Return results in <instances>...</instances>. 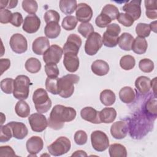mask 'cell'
<instances>
[{
  "mask_svg": "<svg viewBox=\"0 0 157 157\" xmlns=\"http://www.w3.org/2000/svg\"><path fill=\"white\" fill-rule=\"evenodd\" d=\"M91 142L93 148L98 152H102L108 148L109 139L107 134L102 131L96 130L91 134Z\"/></svg>",
  "mask_w": 157,
  "mask_h": 157,
  "instance_id": "8",
  "label": "cell"
},
{
  "mask_svg": "<svg viewBox=\"0 0 157 157\" xmlns=\"http://www.w3.org/2000/svg\"><path fill=\"white\" fill-rule=\"evenodd\" d=\"M134 39V37L130 33H123L118 38V46L123 50L130 51Z\"/></svg>",
  "mask_w": 157,
  "mask_h": 157,
  "instance_id": "29",
  "label": "cell"
},
{
  "mask_svg": "<svg viewBox=\"0 0 157 157\" xmlns=\"http://www.w3.org/2000/svg\"><path fill=\"white\" fill-rule=\"evenodd\" d=\"M136 64V60L134 56L128 55L122 56L120 60V67L126 71H129L134 68Z\"/></svg>",
  "mask_w": 157,
  "mask_h": 157,
  "instance_id": "37",
  "label": "cell"
},
{
  "mask_svg": "<svg viewBox=\"0 0 157 157\" xmlns=\"http://www.w3.org/2000/svg\"><path fill=\"white\" fill-rule=\"evenodd\" d=\"M82 39L80 37L75 34H71L67 38L63 50L64 54L66 53H72L77 55L82 45Z\"/></svg>",
  "mask_w": 157,
  "mask_h": 157,
  "instance_id": "13",
  "label": "cell"
},
{
  "mask_svg": "<svg viewBox=\"0 0 157 157\" xmlns=\"http://www.w3.org/2000/svg\"><path fill=\"white\" fill-rule=\"evenodd\" d=\"M76 117V111L71 107L58 104L53 107L48 119V126L54 129L63 128L65 122H69Z\"/></svg>",
  "mask_w": 157,
  "mask_h": 157,
  "instance_id": "1",
  "label": "cell"
},
{
  "mask_svg": "<svg viewBox=\"0 0 157 157\" xmlns=\"http://www.w3.org/2000/svg\"><path fill=\"white\" fill-rule=\"evenodd\" d=\"M101 13L107 15L112 20H115L119 14V10L115 6L109 4H106L102 8Z\"/></svg>",
  "mask_w": 157,
  "mask_h": 157,
  "instance_id": "39",
  "label": "cell"
},
{
  "mask_svg": "<svg viewBox=\"0 0 157 157\" xmlns=\"http://www.w3.org/2000/svg\"><path fill=\"white\" fill-rule=\"evenodd\" d=\"M0 86L1 90L4 93L7 94L13 93L14 88V80L12 78H6L1 81Z\"/></svg>",
  "mask_w": 157,
  "mask_h": 157,
  "instance_id": "42",
  "label": "cell"
},
{
  "mask_svg": "<svg viewBox=\"0 0 157 157\" xmlns=\"http://www.w3.org/2000/svg\"><path fill=\"white\" fill-rule=\"evenodd\" d=\"M112 20L107 15L101 13L96 18L95 23L96 25L101 28L107 27Z\"/></svg>",
  "mask_w": 157,
  "mask_h": 157,
  "instance_id": "50",
  "label": "cell"
},
{
  "mask_svg": "<svg viewBox=\"0 0 157 157\" xmlns=\"http://www.w3.org/2000/svg\"><path fill=\"white\" fill-rule=\"evenodd\" d=\"M145 7L146 9V16L150 19L157 18V1L156 0H145Z\"/></svg>",
  "mask_w": 157,
  "mask_h": 157,
  "instance_id": "35",
  "label": "cell"
},
{
  "mask_svg": "<svg viewBox=\"0 0 157 157\" xmlns=\"http://www.w3.org/2000/svg\"><path fill=\"white\" fill-rule=\"evenodd\" d=\"M80 77L75 74H67L58 78V94L63 98H69L74 91V84L78 82Z\"/></svg>",
  "mask_w": 157,
  "mask_h": 157,
  "instance_id": "3",
  "label": "cell"
},
{
  "mask_svg": "<svg viewBox=\"0 0 157 157\" xmlns=\"http://www.w3.org/2000/svg\"><path fill=\"white\" fill-rule=\"evenodd\" d=\"M120 100L125 104H130L134 101L136 98V93L130 86H124L119 91Z\"/></svg>",
  "mask_w": 157,
  "mask_h": 157,
  "instance_id": "27",
  "label": "cell"
},
{
  "mask_svg": "<svg viewBox=\"0 0 157 157\" xmlns=\"http://www.w3.org/2000/svg\"><path fill=\"white\" fill-rule=\"evenodd\" d=\"M151 29L148 24L139 23L136 26V33L138 37H147L150 34Z\"/></svg>",
  "mask_w": 157,
  "mask_h": 157,
  "instance_id": "43",
  "label": "cell"
},
{
  "mask_svg": "<svg viewBox=\"0 0 157 157\" xmlns=\"http://www.w3.org/2000/svg\"><path fill=\"white\" fill-rule=\"evenodd\" d=\"M0 156H17V155L11 147L6 145L0 147Z\"/></svg>",
  "mask_w": 157,
  "mask_h": 157,
  "instance_id": "53",
  "label": "cell"
},
{
  "mask_svg": "<svg viewBox=\"0 0 157 157\" xmlns=\"http://www.w3.org/2000/svg\"><path fill=\"white\" fill-rule=\"evenodd\" d=\"M128 124L123 121H117L113 123L110 128V134L115 139H124L128 134Z\"/></svg>",
  "mask_w": 157,
  "mask_h": 157,
  "instance_id": "18",
  "label": "cell"
},
{
  "mask_svg": "<svg viewBox=\"0 0 157 157\" xmlns=\"http://www.w3.org/2000/svg\"><path fill=\"white\" fill-rule=\"evenodd\" d=\"M33 101L37 112L44 113L47 112L52 107V102L47 92L44 88L36 90L33 95Z\"/></svg>",
  "mask_w": 157,
  "mask_h": 157,
  "instance_id": "4",
  "label": "cell"
},
{
  "mask_svg": "<svg viewBox=\"0 0 157 157\" xmlns=\"http://www.w3.org/2000/svg\"><path fill=\"white\" fill-rule=\"evenodd\" d=\"M71 147L70 140L66 137L61 136L48 145L47 149L51 155L58 156L67 153L70 150Z\"/></svg>",
  "mask_w": 157,
  "mask_h": 157,
  "instance_id": "7",
  "label": "cell"
},
{
  "mask_svg": "<svg viewBox=\"0 0 157 157\" xmlns=\"http://www.w3.org/2000/svg\"><path fill=\"white\" fill-rule=\"evenodd\" d=\"M78 23L76 17L73 15H67L65 17L61 23V26L66 31H71L75 29Z\"/></svg>",
  "mask_w": 157,
  "mask_h": 157,
  "instance_id": "38",
  "label": "cell"
},
{
  "mask_svg": "<svg viewBox=\"0 0 157 157\" xmlns=\"http://www.w3.org/2000/svg\"><path fill=\"white\" fill-rule=\"evenodd\" d=\"M15 111L18 117L26 118L29 115L30 107L26 102L23 100H20L15 106Z\"/></svg>",
  "mask_w": 157,
  "mask_h": 157,
  "instance_id": "34",
  "label": "cell"
},
{
  "mask_svg": "<svg viewBox=\"0 0 157 157\" xmlns=\"http://www.w3.org/2000/svg\"><path fill=\"white\" fill-rule=\"evenodd\" d=\"M117 117V111L113 107H105L99 112V118L101 123H111Z\"/></svg>",
  "mask_w": 157,
  "mask_h": 157,
  "instance_id": "25",
  "label": "cell"
},
{
  "mask_svg": "<svg viewBox=\"0 0 157 157\" xmlns=\"http://www.w3.org/2000/svg\"><path fill=\"white\" fill-rule=\"evenodd\" d=\"M154 121L144 112L134 114L128 126L130 136L136 139L143 138L153 128Z\"/></svg>",
  "mask_w": 157,
  "mask_h": 157,
  "instance_id": "2",
  "label": "cell"
},
{
  "mask_svg": "<svg viewBox=\"0 0 157 157\" xmlns=\"http://www.w3.org/2000/svg\"><path fill=\"white\" fill-rule=\"evenodd\" d=\"M25 66L28 72L32 74H35L40 70L41 63L38 59L32 57L26 60Z\"/></svg>",
  "mask_w": 157,
  "mask_h": 157,
  "instance_id": "36",
  "label": "cell"
},
{
  "mask_svg": "<svg viewBox=\"0 0 157 157\" xmlns=\"http://www.w3.org/2000/svg\"><path fill=\"white\" fill-rule=\"evenodd\" d=\"M12 132L10 128L7 125H1L0 128V142H6L9 141L12 137Z\"/></svg>",
  "mask_w": 157,
  "mask_h": 157,
  "instance_id": "46",
  "label": "cell"
},
{
  "mask_svg": "<svg viewBox=\"0 0 157 157\" xmlns=\"http://www.w3.org/2000/svg\"><path fill=\"white\" fill-rule=\"evenodd\" d=\"M10 66V61L8 58H1L0 59V69L1 75L6 71Z\"/></svg>",
  "mask_w": 157,
  "mask_h": 157,
  "instance_id": "56",
  "label": "cell"
},
{
  "mask_svg": "<svg viewBox=\"0 0 157 157\" xmlns=\"http://www.w3.org/2000/svg\"><path fill=\"white\" fill-rule=\"evenodd\" d=\"M18 1L17 0H1L0 1V9H4L6 8L12 9L17 6Z\"/></svg>",
  "mask_w": 157,
  "mask_h": 157,
  "instance_id": "55",
  "label": "cell"
},
{
  "mask_svg": "<svg viewBox=\"0 0 157 157\" xmlns=\"http://www.w3.org/2000/svg\"><path fill=\"white\" fill-rule=\"evenodd\" d=\"M77 31L83 37L87 38L94 32V28L89 22L81 23L78 27Z\"/></svg>",
  "mask_w": 157,
  "mask_h": 157,
  "instance_id": "44",
  "label": "cell"
},
{
  "mask_svg": "<svg viewBox=\"0 0 157 157\" xmlns=\"http://www.w3.org/2000/svg\"><path fill=\"white\" fill-rule=\"evenodd\" d=\"M148 44L145 38L136 37L132 42L131 50L137 55H142L147 51Z\"/></svg>",
  "mask_w": 157,
  "mask_h": 157,
  "instance_id": "26",
  "label": "cell"
},
{
  "mask_svg": "<svg viewBox=\"0 0 157 157\" xmlns=\"http://www.w3.org/2000/svg\"><path fill=\"white\" fill-rule=\"evenodd\" d=\"M117 20L120 23L126 27L131 26L134 22L133 18L126 13H119Z\"/></svg>",
  "mask_w": 157,
  "mask_h": 157,
  "instance_id": "47",
  "label": "cell"
},
{
  "mask_svg": "<svg viewBox=\"0 0 157 157\" xmlns=\"http://www.w3.org/2000/svg\"><path fill=\"white\" fill-rule=\"evenodd\" d=\"M44 18L45 23L47 24L50 22L58 23L59 21L60 16L58 12L54 10H49L45 13Z\"/></svg>",
  "mask_w": 157,
  "mask_h": 157,
  "instance_id": "48",
  "label": "cell"
},
{
  "mask_svg": "<svg viewBox=\"0 0 157 157\" xmlns=\"http://www.w3.org/2000/svg\"><path fill=\"white\" fill-rule=\"evenodd\" d=\"M109 153L110 157H126L127 150L126 147L120 144H113L110 145Z\"/></svg>",
  "mask_w": 157,
  "mask_h": 157,
  "instance_id": "32",
  "label": "cell"
},
{
  "mask_svg": "<svg viewBox=\"0 0 157 157\" xmlns=\"http://www.w3.org/2000/svg\"><path fill=\"white\" fill-rule=\"evenodd\" d=\"M74 137L75 144L78 145H85L88 140L87 134L83 130H78L76 131Z\"/></svg>",
  "mask_w": 157,
  "mask_h": 157,
  "instance_id": "51",
  "label": "cell"
},
{
  "mask_svg": "<svg viewBox=\"0 0 157 157\" xmlns=\"http://www.w3.org/2000/svg\"><path fill=\"white\" fill-rule=\"evenodd\" d=\"M100 101L102 104L105 106H110L113 105L116 99L115 94L110 90H104L100 93Z\"/></svg>",
  "mask_w": 157,
  "mask_h": 157,
  "instance_id": "33",
  "label": "cell"
},
{
  "mask_svg": "<svg viewBox=\"0 0 157 157\" xmlns=\"http://www.w3.org/2000/svg\"><path fill=\"white\" fill-rule=\"evenodd\" d=\"M23 21L22 15L18 12H14L12 13V17L10 21V23L15 26V27H19L21 26Z\"/></svg>",
  "mask_w": 157,
  "mask_h": 157,
  "instance_id": "54",
  "label": "cell"
},
{
  "mask_svg": "<svg viewBox=\"0 0 157 157\" xmlns=\"http://www.w3.org/2000/svg\"><path fill=\"white\" fill-rule=\"evenodd\" d=\"M45 72L48 77H58L59 71L56 64L50 63L45 65Z\"/></svg>",
  "mask_w": 157,
  "mask_h": 157,
  "instance_id": "49",
  "label": "cell"
},
{
  "mask_svg": "<svg viewBox=\"0 0 157 157\" xmlns=\"http://www.w3.org/2000/svg\"><path fill=\"white\" fill-rule=\"evenodd\" d=\"M50 41L47 37L40 36L36 38L33 42L32 50L33 52L38 55H42L50 47Z\"/></svg>",
  "mask_w": 157,
  "mask_h": 157,
  "instance_id": "21",
  "label": "cell"
},
{
  "mask_svg": "<svg viewBox=\"0 0 157 157\" xmlns=\"http://www.w3.org/2000/svg\"><path fill=\"white\" fill-rule=\"evenodd\" d=\"M21 6L23 10L29 15L35 14L38 9V4L34 0H24L22 1Z\"/></svg>",
  "mask_w": 157,
  "mask_h": 157,
  "instance_id": "41",
  "label": "cell"
},
{
  "mask_svg": "<svg viewBox=\"0 0 157 157\" xmlns=\"http://www.w3.org/2000/svg\"><path fill=\"white\" fill-rule=\"evenodd\" d=\"M77 7L76 0H60L59 9L66 15H71L76 10Z\"/></svg>",
  "mask_w": 157,
  "mask_h": 157,
  "instance_id": "30",
  "label": "cell"
},
{
  "mask_svg": "<svg viewBox=\"0 0 157 157\" xmlns=\"http://www.w3.org/2000/svg\"><path fill=\"white\" fill-rule=\"evenodd\" d=\"M76 18L82 23L89 22L93 17L91 7L86 3H79L75 10Z\"/></svg>",
  "mask_w": 157,
  "mask_h": 157,
  "instance_id": "15",
  "label": "cell"
},
{
  "mask_svg": "<svg viewBox=\"0 0 157 157\" xmlns=\"http://www.w3.org/2000/svg\"><path fill=\"white\" fill-rule=\"evenodd\" d=\"M91 69L95 75L103 76L108 74L109 71V66L106 61L102 59H97L92 63Z\"/></svg>",
  "mask_w": 157,
  "mask_h": 157,
  "instance_id": "23",
  "label": "cell"
},
{
  "mask_svg": "<svg viewBox=\"0 0 157 157\" xmlns=\"http://www.w3.org/2000/svg\"><path fill=\"white\" fill-rule=\"evenodd\" d=\"M40 26V20L36 15H27L23 21L22 28L24 31L29 34L36 33Z\"/></svg>",
  "mask_w": 157,
  "mask_h": 157,
  "instance_id": "14",
  "label": "cell"
},
{
  "mask_svg": "<svg viewBox=\"0 0 157 157\" xmlns=\"http://www.w3.org/2000/svg\"><path fill=\"white\" fill-rule=\"evenodd\" d=\"M63 64L66 69L69 72H76L78 70L80 64L79 58L77 56V55L72 53H64Z\"/></svg>",
  "mask_w": 157,
  "mask_h": 157,
  "instance_id": "20",
  "label": "cell"
},
{
  "mask_svg": "<svg viewBox=\"0 0 157 157\" xmlns=\"http://www.w3.org/2000/svg\"><path fill=\"white\" fill-rule=\"evenodd\" d=\"M44 142L41 137L39 136H32L26 142V147L27 151L29 153L28 156H37L43 148Z\"/></svg>",
  "mask_w": 157,
  "mask_h": 157,
  "instance_id": "16",
  "label": "cell"
},
{
  "mask_svg": "<svg viewBox=\"0 0 157 157\" xmlns=\"http://www.w3.org/2000/svg\"><path fill=\"white\" fill-rule=\"evenodd\" d=\"M147 116L152 118L153 120H155L157 116L156 112V99L155 98H150L145 103L144 106V109L143 111Z\"/></svg>",
  "mask_w": 157,
  "mask_h": 157,
  "instance_id": "31",
  "label": "cell"
},
{
  "mask_svg": "<svg viewBox=\"0 0 157 157\" xmlns=\"http://www.w3.org/2000/svg\"><path fill=\"white\" fill-rule=\"evenodd\" d=\"M9 45L12 51L17 54L25 53L28 49L27 40L20 33H15L11 36Z\"/></svg>",
  "mask_w": 157,
  "mask_h": 157,
  "instance_id": "11",
  "label": "cell"
},
{
  "mask_svg": "<svg viewBox=\"0 0 157 157\" xmlns=\"http://www.w3.org/2000/svg\"><path fill=\"white\" fill-rule=\"evenodd\" d=\"M31 81L29 77L25 75H19L14 80L13 96L19 100L26 99L29 96Z\"/></svg>",
  "mask_w": 157,
  "mask_h": 157,
  "instance_id": "5",
  "label": "cell"
},
{
  "mask_svg": "<svg viewBox=\"0 0 157 157\" xmlns=\"http://www.w3.org/2000/svg\"><path fill=\"white\" fill-rule=\"evenodd\" d=\"M103 45L101 36L96 32H93L88 37L85 44V53L93 56L96 55Z\"/></svg>",
  "mask_w": 157,
  "mask_h": 157,
  "instance_id": "9",
  "label": "cell"
},
{
  "mask_svg": "<svg viewBox=\"0 0 157 157\" xmlns=\"http://www.w3.org/2000/svg\"><path fill=\"white\" fill-rule=\"evenodd\" d=\"M63 54V50L58 45H52L43 55V60L46 64L58 63Z\"/></svg>",
  "mask_w": 157,
  "mask_h": 157,
  "instance_id": "12",
  "label": "cell"
},
{
  "mask_svg": "<svg viewBox=\"0 0 157 157\" xmlns=\"http://www.w3.org/2000/svg\"><path fill=\"white\" fill-rule=\"evenodd\" d=\"M81 117L90 123L100 124L101 121L99 118V112L91 107H85L80 111Z\"/></svg>",
  "mask_w": 157,
  "mask_h": 157,
  "instance_id": "22",
  "label": "cell"
},
{
  "mask_svg": "<svg viewBox=\"0 0 157 157\" xmlns=\"http://www.w3.org/2000/svg\"><path fill=\"white\" fill-rule=\"evenodd\" d=\"M58 77H47L45 80L46 90L52 94H58Z\"/></svg>",
  "mask_w": 157,
  "mask_h": 157,
  "instance_id": "40",
  "label": "cell"
},
{
  "mask_svg": "<svg viewBox=\"0 0 157 157\" xmlns=\"http://www.w3.org/2000/svg\"><path fill=\"white\" fill-rule=\"evenodd\" d=\"M28 121L31 129L36 132L44 131L48 126L46 117L39 112L31 114L28 118Z\"/></svg>",
  "mask_w": 157,
  "mask_h": 157,
  "instance_id": "10",
  "label": "cell"
},
{
  "mask_svg": "<svg viewBox=\"0 0 157 157\" xmlns=\"http://www.w3.org/2000/svg\"><path fill=\"white\" fill-rule=\"evenodd\" d=\"M135 86L140 93L147 94L151 88V80L146 76H140L135 81Z\"/></svg>",
  "mask_w": 157,
  "mask_h": 157,
  "instance_id": "24",
  "label": "cell"
},
{
  "mask_svg": "<svg viewBox=\"0 0 157 157\" xmlns=\"http://www.w3.org/2000/svg\"><path fill=\"white\" fill-rule=\"evenodd\" d=\"M139 67L140 71L145 73H150L154 69V63L148 58L141 59L139 63Z\"/></svg>",
  "mask_w": 157,
  "mask_h": 157,
  "instance_id": "45",
  "label": "cell"
},
{
  "mask_svg": "<svg viewBox=\"0 0 157 157\" xmlns=\"http://www.w3.org/2000/svg\"><path fill=\"white\" fill-rule=\"evenodd\" d=\"M12 17V13L7 9H0V22L3 24L10 23Z\"/></svg>",
  "mask_w": 157,
  "mask_h": 157,
  "instance_id": "52",
  "label": "cell"
},
{
  "mask_svg": "<svg viewBox=\"0 0 157 157\" xmlns=\"http://www.w3.org/2000/svg\"><path fill=\"white\" fill-rule=\"evenodd\" d=\"M150 29L152 30L154 33H156V21H154L149 25Z\"/></svg>",
  "mask_w": 157,
  "mask_h": 157,
  "instance_id": "58",
  "label": "cell"
},
{
  "mask_svg": "<svg viewBox=\"0 0 157 157\" xmlns=\"http://www.w3.org/2000/svg\"><path fill=\"white\" fill-rule=\"evenodd\" d=\"M141 2L140 0H132L126 3L123 6V10L131 16L133 20H138L141 15Z\"/></svg>",
  "mask_w": 157,
  "mask_h": 157,
  "instance_id": "17",
  "label": "cell"
},
{
  "mask_svg": "<svg viewBox=\"0 0 157 157\" xmlns=\"http://www.w3.org/2000/svg\"><path fill=\"white\" fill-rule=\"evenodd\" d=\"M61 27L58 23L50 22L46 25L44 28V34L47 38L55 39L59 36Z\"/></svg>",
  "mask_w": 157,
  "mask_h": 157,
  "instance_id": "28",
  "label": "cell"
},
{
  "mask_svg": "<svg viewBox=\"0 0 157 157\" xmlns=\"http://www.w3.org/2000/svg\"><path fill=\"white\" fill-rule=\"evenodd\" d=\"M86 153L83 150H77L72 154L71 156H87Z\"/></svg>",
  "mask_w": 157,
  "mask_h": 157,
  "instance_id": "57",
  "label": "cell"
},
{
  "mask_svg": "<svg viewBox=\"0 0 157 157\" xmlns=\"http://www.w3.org/2000/svg\"><path fill=\"white\" fill-rule=\"evenodd\" d=\"M121 32L120 26L116 23H112L107 26L102 36V43L107 47H115L118 45V35Z\"/></svg>",
  "mask_w": 157,
  "mask_h": 157,
  "instance_id": "6",
  "label": "cell"
},
{
  "mask_svg": "<svg viewBox=\"0 0 157 157\" xmlns=\"http://www.w3.org/2000/svg\"><path fill=\"white\" fill-rule=\"evenodd\" d=\"M11 129L13 137L17 139H23L28 133V129L25 124L18 121H10L7 124Z\"/></svg>",
  "mask_w": 157,
  "mask_h": 157,
  "instance_id": "19",
  "label": "cell"
}]
</instances>
